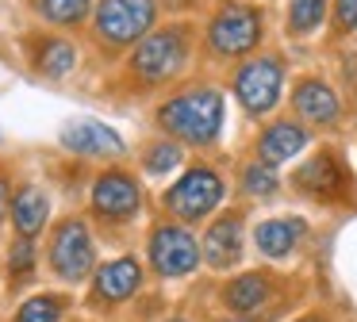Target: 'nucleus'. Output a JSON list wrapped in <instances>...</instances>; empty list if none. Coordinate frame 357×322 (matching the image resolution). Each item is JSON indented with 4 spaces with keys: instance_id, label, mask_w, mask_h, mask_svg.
<instances>
[{
    "instance_id": "7",
    "label": "nucleus",
    "mask_w": 357,
    "mask_h": 322,
    "mask_svg": "<svg viewBox=\"0 0 357 322\" xmlns=\"http://www.w3.org/2000/svg\"><path fill=\"white\" fill-rule=\"evenodd\" d=\"M93 238H89V227L81 219H70L58 227L54 242H50V265L62 280H81V276L93 268Z\"/></svg>"
},
{
    "instance_id": "9",
    "label": "nucleus",
    "mask_w": 357,
    "mask_h": 322,
    "mask_svg": "<svg viewBox=\"0 0 357 322\" xmlns=\"http://www.w3.org/2000/svg\"><path fill=\"white\" fill-rule=\"evenodd\" d=\"M62 146L73 153H85V158H119L127 150L123 138L96 119H77L70 127H62Z\"/></svg>"
},
{
    "instance_id": "6",
    "label": "nucleus",
    "mask_w": 357,
    "mask_h": 322,
    "mask_svg": "<svg viewBox=\"0 0 357 322\" xmlns=\"http://www.w3.org/2000/svg\"><path fill=\"white\" fill-rule=\"evenodd\" d=\"M280 84H284V69L277 58H254L238 66L234 73V96L250 115H265L280 100Z\"/></svg>"
},
{
    "instance_id": "28",
    "label": "nucleus",
    "mask_w": 357,
    "mask_h": 322,
    "mask_svg": "<svg viewBox=\"0 0 357 322\" xmlns=\"http://www.w3.org/2000/svg\"><path fill=\"white\" fill-rule=\"evenodd\" d=\"M227 322H246V319H227Z\"/></svg>"
},
{
    "instance_id": "2",
    "label": "nucleus",
    "mask_w": 357,
    "mask_h": 322,
    "mask_svg": "<svg viewBox=\"0 0 357 322\" xmlns=\"http://www.w3.org/2000/svg\"><path fill=\"white\" fill-rule=\"evenodd\" d=\"M188 58V35L181 27H165L146 35L131 54V69L142 77V81L158 84V81H169V77L181 73Z\"/></svg>"
},
{
    "instance_id": "23",
    "label": "nucleus",
    "mask_w": 357,
    "mask_h": 322,
    "mask_svg": "<svg viewBox=\"0 0 357 322\" xmlns=\"http://www.w3.org/2000/svg\"><path fill=\"white\" fill-rule=\"evenodd\" d=\"M177 165H181V146L173 142V138H162V142H154L146 150V169L154 176L169 173V169H177Z\"/></svg>"
},
{
    "instance_id": "12",
    "label": "nucleus",
    "mask_w": 357,
    "mask_h": 322,
    "mask_svg": "<svg viewBox=\"0 0 357 322\" xmlns=\"http://www.w3.org/2000/svg\"><path fill=\"white\" fill-rule=\"evenodd\" d=\"M242 253V230L234 215H223L219 222H211V230L204 234V261L211 268H231Z\"/></svg>"
},
{
    "instance_id": "24",
    "label": "nucleus",
    "mask_w": 357,
    "mask_h": 322,
    "mask_svg": "<svg viewBox=\"0 0 357 322\" xmlns=\"http://www.w3.org/2000/svg\"><path fill=\"white\" fill-rule=\"evenodd\" d=\"M246 192H254V196H273L277 192V173L265 165H250L246 169Z\"/></svg>"
},
{
    "instance_id": "16",
    "label": "nucleus",
    "mask_w": 357,
    "mask_h": 322,
    "mask_svg": "<svg viewBox=\"0 0 357 322\" xmlns=\"http://www.w3.org/2000/svg\"><path fill=\"white\" fill-rule=\"evenodd\" d=\"M303 238V222L300 219H265L254 230V242L265 257H288L296 250V242Z\"/></svg>"
},
{
    "instance_id": "30",
    "label": "nucleus",
    "mask_w": 357,
    "mask_h": 322,
    "mask_svg": "<svg viewBox=\"0 0 357 322\" xmlns=\"http://www.w3.org/2000/svg\"><path fill=\"white\" fill-rule=\"evenodd\" d=\"M177 322H185V319H177Z\"/></svg>"
},
{
    "instance_id": "19",
    "label": "nucleus",
    "mask_w": 357,
    "mask_h": 322,
    "mask_svg": "<svg viewBox=\"0 0 357 322\" xmlns=\"http://www.w3.org/2000/svg\"><path fill=\"white\" fill-rule=\"evenodd\" d=\"M73 61H77V50H73V43H66V38H47L39 50V73L43 77H66L73 69Z\"/></svg>"
},
{
    "instance_id": "13",
    "label": "nucleus",
    "mask_w": 357,
    "mask_h": 322,
    "mask_svg": "<svg viewBox=\"0 0 357 322\" xmlns=\"http://www.w3.org/2000/svg\"><path fill=\"white\" fill-rule=\"evenodd\" d=\"M139 284H142V268H139V261L135 257H119V261H108V265L96 273V296L100 299H108V303H119V299H127V296H135L139 291Z\"/></svg>"
},
{
    "instance_id": "25",
    "label": "nucleus",
    "mask_w": 357,
    "mask_h": 322,
    "mask_svg": "<svg viewBox=\"0 0 357 322\" xmlns=\"http://www.w3.org/2000/svg\"><path fill=\"white\" fill-rule=\"evenodd\" d=\"M12 276H27L35 265V250H31V238H20L16 245H12Z\"/></svg>"
},
{
    "instance_id": "20",
    "label": "nucleus",
    "mask_w": 357,
    "mask_h": 322,
    "mask_svg": "<svg viewBox=\"0 0 357 322\" xmlns=\"http://www.w3.org/2000/svg\"><path fill=\"white\" fill-rule=\"evenodd\" d=\"M326 15V0H292L288 4V31L292 35H307L323 23Z\"/></svg>"
},
{
    "instance_id": "1",
    "label": "nucleus",
    "mask_w": 357,
    "mask_h": 322,
    "mask_svg": "<svg viewBox=\"0 0 357 322\" xmlns=\"http://www.w3.org/2000/svg\"><path fill=\"white\" fill-rule=\"evenodd\" d=\"M158 123H162L165 135L185 138V142H192V146H208V142H215L219 130H223V96H219L215 89L181 92V96H173L162 104Z\"/></svg>"
},
{
    "instance_id": "10",
    "label": "nucleus",
    "mask_w": 357,
    "mask_h": 322,
    "mask_svg": "<svg viewBox=\"0 0 357 322\" xmlns=\"http://www.w3.org/2000/svg\"><path fill=\"white\" fill-rule=\"evenodd\" d=\"M93 207L104 219H131L139 211V184L127 173H104L93 184Z\"/></svg>"
},
{
    "instance_id": "5",
    "label": "nucleus",
    "mask_w": 357,
    "mask_h": 322,
    "mask_svg": "<svg viewBox=\"0 0 357 322\" xmlns=\"http://www.w3.org/2000/svg\"><path fill=\"white\" fill-rule=\"evenodd\" d=\"M257 38H261V20H257L254 8H242V4L219 8V15L211 20V31H208V43L219 58H242L257 46Z\"/></svg>"
},
{
    "instance_id": "15",
    "label": "nucleus",
    "mask_w": 357,
    "mask_h": 322,
    "mask_svg": "<svg viewBox=\"0 0 357 322\" xmlns=\"http://www.w3.org/2000/svg\"><path fill=\"white\" fill-rule=\"evenodd\" d=\"M303 142H307L303 127H296V123H273V127H265V135L257 138V153H261L265 165H277V161L296 158V153L303 150Z\"/></svg>"
},
{
    "instance_id": "8",
    "label": "nucleus",
    "mask_w": 357,
    "mask_h": 322,
    "mask_svg": "<svg viewBox=\"0 0 357 322\" xmlns=\"http://www.w3.org/2000/svg\"><path fill=\"white\" fill-rule=\"evenodd\" d=\"M150 261L162 276H188L200 265V245L181 227H158L150 238Z\"/></svg>"
},
{
    "instance_id": "3",
    "label": "nucleus",
    "mask_w": 357,
    "mask_h": 322,
    "mask_svg": "<svg viewBox=\"0 0 357 322\" xmlns=\"http://www.w3.org/2000/svg\"><path fill=\"white\" fill-rule=\"evenodd\" d=\"M154 0H100L96 8V31L104 43L112 46H127L146 38V31L154 27Z\"/></svg>"
},
{
    "instance_id": "14",
    "label": "nucleus",
    "mask_w": 357,
    "mask_h": 322,
    "mask_svg": "<svg viewBox=\"0 0 357 322\" xmlns=\"http://www.w3.org/2000/svg\"><path fill=\"white\" fill-rule=\"evenodd\" d=\"M47 215H50V199L43 188L35 184H24V188L12 196V219H16L20 238H35L43 227H47Z\"/></svg>"
},
{
    "instance_id": "18",
    "label": "nucleus",
    "mask_w": 357,
    "mask_h": 322,
    "mask_svg": "<svg viewBox=\"0 0 357 322\" xmlns=\"http://www.w3.org/2000/svg\"><path fill=\"white\" fill-rule=\"evenodd\" d=\"M223 299H227L231 311H254V307H261L265 299H269V280L257 276V273H246V276H238V280L227 284Z\"/></svg>"
},
{
    "instance_id": "26",
    "label": "nucleus",
    "mask_w": 357,
    "mask_h": 322,
    "mask_svg": "<svg viewBox=\"0 0 357 322\" xmlns=\"http://www.w3.org/2000/svg\"><path fill=\"white\" fill-rule=\"evenodd\" d=\"M334 27L357 31V0H338V4H334Z\"/></svg>"
},
{
    "instance_id": "27",
    "label": "nucleus",
    "mask_w": 357,
    "mask_h": 322,
    "mask_svg": "<svg viewBox=\"0 0 357 322\" xmlns=\"http://www.w3.org/2000/svg\"><path fill=\"white\" fill-rule=\"evenodd\" d=\"M4 215H8V181L0 176V222H4Z\"/></svg>"
},
{
    "instance_id": "21",
    "label": "nucleus",
    "mask_w": 357,
    "mask_h": 322,
    "mask_svg": "<svg viewBox=\"0 0 357 322\" xmlns=\"http://www.w3.org/2000/svg\"><path fill=\"white\" fill-rule=\"evenodd\" d=\"M35 8H39L43 20L62 23V27L81 23V20L89 15V0H35Z\"/></svg>"
},
{
    "instance_id": "11",
    "label": "nucleus",
    "mask_w": 357,
    "mask_h": 322,
    "mask_svg": "<svg viewBox=\"0 0 357 322\" xmlns=\"http://www.w3.org/2000/svg\"><path fill=\"white\" fill-rule=\"evenodd\" d=\"M292 104L307 123H323V127L342 115V104H338V96H334V89L326 81H300Z\"/></svg>"
},
{
    "instance_id": "29",
    "label": "nucleus",
    "mask_w": 357,
    "mask_h": 322,
    "mask_svg": "<svg viewBox=\"0 0 357 322\" xmlns=\"http://www.w3.org/2000/svg\"><path fill=\"white\" fill-rule=\"evenodd\" d=\"M300 322H319V319H300Z\"/></svg>"
},
{
    "instance_id": "22",
    "label": "nucleus",
    "mask_w": 357,
    "mask_h": 322,
    "mask_svg": "<svg viewBox=\"0 0 357 322\" xmlns=\"http://www.w3.org/2000/svg\"><path fill=\"white\" fill-rule=\"evenodd\" d=\"M16 322H62V299L35 296L16 311Z\"/></svg>"
},
{
    "instance_id": "4",
    "label": "nucleus",
    "mask_w": 357,
    "mask_h": 322,
    "mask_svg": "<svg viewBox=\"0 0 357 322\" xmlns=\"http://www.w3.org/2000/svg\"><path fill=\"white\" fill-rule=\"evenodd\" d=\"M219 199H223V181L208 165H192L165 192V207L173 215H181V219H204L208 211H215Z\"/></svg>"
},
{
    "instance_id": "17",
    "label": "nucleus",
    "mask_w": 357,
    "mask_h": 322,
    "mask_svg": "<svg viewBox=\"0 0 357 322\" xmlns=\"http://www.w3.org/2000/svg\"><path fill=\"white\" fill-rule=\"evenodd\" d=\"M296 188L311 192V196H319V199L338 196V188H342V169L334 165V158L319 153V158H311L307 165L296 173Z\"/></svg>"
}]
</instances>
